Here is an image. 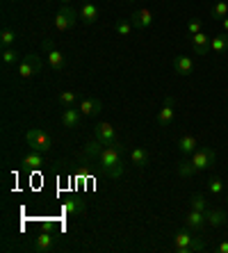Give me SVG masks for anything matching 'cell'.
<instances>
[{
    "instance_id": "obj_1",
    "label": "cell",
    "mask_w": 228,
    "mask_h": 253,
    "mask_svg": "<svg viewBox=\"0 0 228 253\" xmlns=\"http://www.w3.org/2000/svg\"><path fill=\"white\" fill-rule=\"evenodd\" d=\"M96 160H98V171L103 176L112 178V180H119L123 176V158H121V146L119 144L105 146L96 155Z\"/></svg>"
},
{
    "instance_id": "obj_2",
    "label": "cell",
    "mask_w": 228,
    "mask_h": 253,
    "mask_svg": "<svg viewBox=\"0 0 228 253\" xmlns=\"http://www.w3.org/2000/svg\"><path fill=\"white\" fill-rule=\"evenodd\" d=\"M217 160V153L215 148H196L192 153V158L189 160H182L181 165H178V176H194V173H199V171H205L210 169L212 165H215Z\"/></svg>"
},
{
    "instance_id": "obj_3",
    "label": "cell",
    "mask_w": 228,
    "mask_h": 253,
    "mask_svg": "<svg viewBox=\"0 0 228 253\" xmlns=\"http://www.w3.org/2000/svg\"><path fill=\"white\" fill-rule=\"evenodd\" d=\"M174 249L178 253H199L205 249V244H203V240L196 237L194 230H189L187 226H185V230H178L174 235Z\"/></svg>"
},
{
    "instance_id": "obj_4",
    "label": "cell",
    "mask_w": 228,
    "mask_h": 253,
    "mask_svg": "<svg viewBox=\"0 0 228 253\" xmlns=\"http://www.w3.org/2000/svg\"><path fill=\"white\" fill-rule=\"evenodd\" d=\"M41 48H44V55L48 57V64H50V69L66 71V57H64V53H62V50L55 46L53 39H44V42H41Z\"/></svg>"
},
{
    "instance_id": "obj_5",
    "label": "cell",
    "mask_w": 228,
    "mask_h": 253,
    "mask_svg": "<svg viewBox=\"0 0 228 253\" xmlns=\"http://www.w3.org/2000/svg\"><path fill=\"white\" fill-rule=\"evenodd\" d=\"M78 18H80V12H76L71 5H64L57 12L53 25H55V30H57V32H66V30H71L73 25L78 23Z\"/></svg>"
},
{
    "instance_id": "obj_6",
    "label": "cell",
    "mask_w": 228,
    "mask_h": 253,
    "mask_svg": "<svg viewBox=\"0 0 228 253\" xmlns=\"http://www.w3.org/2000/svg\"><path fill=\"white\" fill-rule=\"evenodd\" d=\"M39 71H41V59L37 57V55H25V57L18 62L16 73L21 80H30V78H35Z\"/></svg>"
},
{
    "instance_id": "obj_7",
    "label": "cell",
    "mask_w": 228,
    "mask_h": 253,
    "mask_svg": "<svg viewBox=\"0 0 228 253\" xmlns=\"http://www.w3.org/2000/svg\"><path fill=\"white\" fill-rule=\"evenodd\" d=\"M25 141H28L30 148L41 151V153H48L50 146H53V139H50L46 132H41V130H28V132H25Z\"/></svg>"
},
{
    "instance_id": "obj_8",
    "label": "cell",
    "mask_w": 228,
    "mask_h": 253,
    "mask_svg": "<svg viewBox=\"0 0 228 253\" xmlns=\"http://www.w3.org/2000/svg\"><path fill=\"white\" fill-rule=\"evenodd\" d=\"M94 139H98L103 146H112V144H117V130H114L112 124L103 121V124H98L94 128Z\"/></svg>"
},
{
    "instance_id": "obj_9",
    "label": "cell",
    "mask_w": 228,
    "mask_h": 253,
    "mask_svg": "<svg viewBox=\"0 0 228 253\" xmlns=\"http://www.w3.org/2000/svg\"><path fill=\"white\" fill-rule=\"evenodd\" d=\"M185 226H187L189 230H194V233H201V230L208 226V219H205V212L201 210H192L189 208V212L185 214Z\"/></svg>"
},
{
    "instance_id": "obj_10",
    "label": "cell",
    "mask_w": 228,
    "mask_h": 253,
    "mask_svg": "<svg viewBox=\"0 0 228 253\" xmlns=\"http://www.w3.org/2000/svg\"><path fill=\"white\" fill-rule=\"evenodd\" d=\"M130 21H133L135 30H148L153 25V12L146 9V7H141V9H135L130 14Z\"/></svg>"
},
{
    "instance_id": "obj_11",
    "label": "cell",
    "mask_w": 228,
    "mask_h": 253,
    "mask_svg": "<svg viewBox=\"0 0 228 253\" xmlns=\"http://www.w3.org/2000/svg\"><path fill=\"white\" fill-rule=\"evenodd\" d=\"M53 247H55V235H53V230H50V228H44L39 235H37L35 247H32V249H35L37 253H48Z\"/></svg>"
},
{
    "instance_id": "obj_12",
    "label": "cell",
    "mask_w": 228,
    "mask_h": 253,
    "mask_svg": "<svg viewBox=\"0 0 228 253\" xmlns=\"http://www.w3.org/2000/svg\"><path fill=\"white\" fill-rule=\"evenodd\" d=\"M78 110L82 112V117H98L103 112V100L98 98H85L78 103Z\"/></svg>"
},
{
    "instance_id": "obj_13",
    "label": "cell",
    "mask_w": 228,
    "mask_h": 253,
    "mask_svg": "<svg viewBox=\"0 0 228 253\" xmlns=\"http://www.w3.org/2000/svg\"><path fill=\"white\" fill-rule=\"evenodd\" d=\"M82 124V112L78 107H64V112H62V126L69 130L78 128Z\"/></svg>"
},
{
    "instance_id": "obj_14",
    "label": "cell",
    "mask_w": 228,
    "mask_h": 253,
    "mask_svg": "<svg viewBox=\"0 0 228 253\" xmlns=\"http://www.w3.org/2000/svg\"><path fill=\"white\" fill-rule=\"evenodd\" d=\"M174 105H176L174 96H167V98H164V105L160 107V112H158V124L160 126H169L171 121H174Z\"/></svg>"
},
{
    "instance_id": "obj_15",
    "label": "cell",
    "mask_w": 228,
    "mask_h": 253,
    "mask_svg": "<svg viewBox=\"0 0 228 253\" xmlns=\"http://www.w3.org/2000/svg\"><path fill=\"white\" fill-rule=\"evenodd\" d=\"M98 18H100V9L94 5V2H85V5H82V9H80V21L82 23L94 25Z\"/></svg>"
},
{
    "instance_id": "obj_16",
    "label": "cell",
    "mask_w": 228,
    "mask_h": 253,
    "mask_svg": "<svg viewBox=\"0 0 228 253\" xmlns=\"http://www.w3.org/2000/svg\"><path fill=\"white\" fill-rule=\"evenodd\" d=\"M21 165H23L25 169H41V167L46 165V158H44V153H41V151H35V148H32L28 155H23Z\"/></svg>"
},
{
    "instance_id": "obj_17",
    "label": "cell",
    "mask_w": 228,
    "mask_h": 253,
    "mask_svg": "<svg viewBox=\"0 0 228 253\" xmlns=\"http://www.w3.org/2000/svg\"><path fill=\"white\" fill-rule=\"evenodd\" d=\"M174 71L181 73V76H189L194 71V59L187 57V55H178V57L174 59Z\"/></svg>"
},
{
    "instance_id": "obj_18",
    "label": "cell",
    "mask_w": 228,
    "mask_h": 253,
    "mask_svg": "<svg viewBox=\"0 0 228 253\" xmlns=\"http://www.w3.org/2000/svg\"><path fill=\"white\" fill-rule=\"evenodd\" d=\"M192 50L196 55H205L210 50V37L199 32V35H192Z\"/></svg>"
},
{
    "instance_id": "obj_19",
    "label": "cell",
    "mask_w": 228,
    "mask_h": 253,
    "mask_svg": "<svg viewBox=\"0 0 228 253\" xmlns=\"http://www.w3.org/2000/svg\"><path fill=\"white\" fill-rule=\"evenodd\" d=\"M62 212H64V214H82V212H85V201L82 199H78V196H71L69 201H64V203H62Z\"/></svg>"
},
{
    "instance_id": "obj_20",
    "label": "cell",
    "mask_w": 228,
    "mask_h": 253,
    "mask_svg": "<svg viewBox=\"0 0 228 253\" xmlns=\"http://www.w3.org/2000/svg\"><path fill=\"white\" fill-rule=\"evenodd\" d=\"M196 146H199V141H196L194 135H182L181 139H178V151H181L182 155H192L194 151H196Z\"/></svg>"
},
{
    "instance_id": "obj_21",
    "label": "cell",
    "mask_w": 228,
    "mask_h": 253,
    "mask_svg": "<svg viewBox=\"0 0 228 253\" xmlns=\"http://www.w3.org/2000/svg\"><path fill=\"white\" fill-rule=\"evenodd\" d=\"M130 165L137 169H144L148 165V151L146 148H133L130 151Z\"/></svg>"
},
{
    "instance_id": "obj_22",
    "label": "cell",
    "mask_w": 228,
    "mask_h": 253,
    "mask_svg": "<svg viewBox=\"0 0 228 253\" xmlns=\"http://www.w3.org/2000/svg\"><path fill=\"white\" fill-rule=\"evenodd\" d=\"M205 219H208V226H210V228H222V226L226 224V212L224 210H210V208H208Z\"/></svg>"
},
{
    "instance_id": "obj_23",
    "label": "cell",
    "mask_w": 228,
    "mask_h": 253,
    "mask_svg": "<svg viewBox=\"0 0 228 253\" xmlns=\"http://www.w3.org/2000/svg\"><path fill=\"white\" fill-rule=\"evenodd\" d=\"M210 50H215V53H226L228 50V32H222V35H217L215 39H210Z\"/></svg>"
},
{
    "instance_id": "obj_24",
    "label": "cell",
    "mask_w": 228,
    "mask_h": 253,
    "mask_svg": "<svg viewBox=\"0 0 228 253\" xmlns=\"http://www.w3.org/2000/svg\"><path fill=\"white\" fill-rule=\"evenodd\" d=\"M114 30H117L119 37H130L133 35V30H135V25H133L130 18H119V21H114Z\"/></svg>"
},
{
    "instance_id": "obj_25",
    "label": "cell",
    "mask_w": 228,
    "mask_h": 253,
    "mask_svg": "<svg viewBox=\"0 0 228 253\" xmlns=\"http://www.w3.org/2000/svg\"><path fill=\"white\" fill-rule=\"evenodd\" d=\"M16 39H18V35H16V30H12V28H5L0 32V43H2V48H12Z\"/></svg>"
},
{
    "instance_id": "obj_26",
    "label": "cell",
    "mask_w": 228,
    "mask_h": 253,
    "mask_svg": "<svg viewBox=\"0 0 228 253\" xmlns=\"http://www.w3.org/2000/svg\"><path fill=\"white\" fill-rule=\"evenodd\" d=\"M210 16L212 18H226L228 16V2L226 0H217L215 5L210 9Z\"/></svg>"
},
{
    "instance_id": "obj_27",
    "label": "cell",
    "mask_w": 228,
    "mask_h": 253,
    "mask_svg": "<svg viewBox=\"0 0 228 253\" xmlns=\"http://www.w3.org/2000/svg\"><path fill=\"white\" fill-rule=\"evenodd\" d=\"M57 100H59V105H62V107H76L78 94H76V91H62V94L57 96Z\"/></svg>"
},
{
    "instance_id": "obj_28",
    "label": "cell",
    "mask_w": 228,
    "mask_h": 253,
    "mask_svg": "<svg viewBox=\"0 0 228 253\" xmlns=\"http://www.w3.org/2000/svg\"><path fill=\"white\" fill-rule=\"evenodd\" d=\"M0 57H2V64H5L7 69L18 62V53L14 50V48H2V55H0Z\"/></svg>"
},
{
    "instance_id": "obj_29",
    "label": "cell",
    "mask_w": 228,
    "mask_h": 253,
    "mask_svg": "<svg viewBox=\"0 0 228 253\" xmlns=\"http://www.w3.org/2000/svg\"><path fill=\"white\" fill-rule=\"evenodd\" d=\"M189 208L192 210H201V212H208V201H205L203 194H194L189 199Z\"/></svg>"
},
{
    "instance_id": "obj_30",
    "label": "cell",
    "mask_w": 228,
    "mask_h": 253,
    "mask_svg": "<svg viewBox=\"0 0 228 253\" xmlns=\"http://www.w3.org/2000/svg\"><path fill=\"white\" fill-rule=\"evenodd\" d=\"M208 189H210L212 194H222L224 192V180L222 178H217V176H212L210 180H208Z\"/></svg>"
},
{
    "instance_id": "obj_31",
    "label": "cell",
    "mask_w": 228,
    "mask_h": 253,
    "mask_svg": "<svg viewBox=\"0 0 228 253\" xmlns=\"http://www.w3.org/2000/svg\"><path fill=\"white\" fill-rule=\"evenodd\" d=\"M187 32H189V35H199V32H201V21H189V23H187Z\"/></svg>"
},
{
    "instance_id": "obj_32",
    "label": "cell",
    "mask_w": 228,
    "mask_h": 253,
    "mask_svg": "<svg viewBox=\"0 0 228 253\" xmlns=\"http://www.w3.org/2000/svg\"><path fill=\"white\" fill-rule=\"evenodd\" d=\"M217 253H228V242H222V244L217 247Z\"/></svg>"
},
{
    "instance_id": "obj_33",
    "label": "cell",
    "mask_w": 228,
    "mask_h": 253,
    "mask_svg": "<svg viewBox=\"0 0 228 253\" xmlns=\"http://www.w3.org/2000/svg\"><path fill=\"white\" fill-rule=\"evenodd\" d=\"M222 28H224V32H228V16L222 21Z\"/></svg>"
},
{
    "instance_id": "obj_34",
    "label": "cell",
    "mask_w": 228,
    "mask_h": 253,
    "mask_svg": "<svg viewBox=\"0 0 228 253\" xmlns=\"http://www.w3.org/2000/svg\"><path fill=\"white\" fill-rule=\"evenodd\" d=\"M62 2H64V5H69V2H71V0H62Z\"/></svg>"
},
{
    "instance_id": "obj_35",
    "label": "cell",
    "mask_w": 228,
    "mask_h": 253,
    "mask_svg": "<svg viewBox=\"0 0 228 253\" xmlns=\"http://www.w3.org/2000/svg\"><path fill=\"white\" fill-rule=\"evenodd\" d=\"M126 2H135V0H126Z\"/></svg>"
},
{
    "instance_id": "obj_36",
    "label": "cell",
    "mask_w": 228,
    "mask_h": 253,
    "mask_svg": "<svg viewBox=\"0 0 228 253\" xmlns=\"http://www.w3.org/2000/svg\"><path fill=\"white\" fill-rule=\"evenodd\" d=\"M12 2H18V0H12Z\"/></svg>"
},
{
    "instance_id": "obj_37",
    "label": "cell",
    "mask_w": 228,
    "mask_h": 253,
    "mask_svg": "<svg viewBox=\"0 0 228 253\" xmlns=\"http://www.w3.org/2000/svg\"><path fill=\"white\" fill-rule=\"evenodd\" d=\"M226 203H228V196H226Z\"/></svg>"
}]
</instances>
